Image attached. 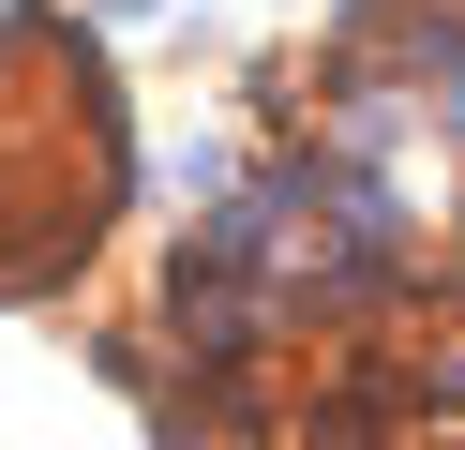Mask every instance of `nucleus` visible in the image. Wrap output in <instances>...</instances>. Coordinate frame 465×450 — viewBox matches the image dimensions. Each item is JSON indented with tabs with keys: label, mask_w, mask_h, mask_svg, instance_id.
I'll list each match as a JSON object with an SVG mask.
<instances>
[{
	"label": "nucleus",
	"mask_w": 465,
	"mask_h": 450,
	"mask_svg": "<svg viewBox=\"0 0 465 450\" xmlns=\"http://www.w3.org/2000/svg\"><path fill=\"white\" fill-rule=\"evenodd\" d=\"M121 225V90L61 15L0 30V300L91 270V240Z\"/></svg>",
	"instance_id": "nucleus-1"
}]
</instances>
